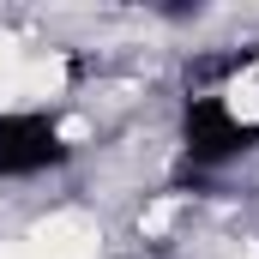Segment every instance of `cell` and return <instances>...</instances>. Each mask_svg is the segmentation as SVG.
<instances>
[{"label":"cell","instance_id":"7a4b0ae2","mask_svg":"<svg viewBox=\"0 0 259 259\" xmlns=\"http://www.w3.org/2000/svg\"><path fill=\"white\" fill-rule=\"evenodd\" d=\"M229 115L235 121H259V72H247V78L229 84Z\"/></svg>","mask_w":259,"mask_h":259},{"label":"cell","instance_id":"6da1fadb","mask_svg":"<svg viewBox=\"0 0 259 259\" xmlns=\"http://www.w3.org/2000/svg\"><path fill=\"white\" fill-rule=\"evenodd\" d=\"M36 259H91L97 253V223L78 217V211H61L49 223H36V235L24 241Z\"/></svg>","mask_w":259,"mask_h":259},{"label":"cell","instance_id":"3957f363","mask_svg":"<svg viewBox=\"0 0 259 259\" xmlns=\"http://www.w3.org/2000/svg\"><path fill=\"white\" fill-rule=\"evenodd\" d=\"M18 72H24L18 49H12V42H0V97H18Z\"/></svg>","mask_w":259,"mask_h":259}]
</instances>
